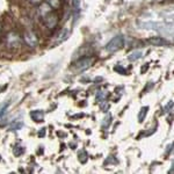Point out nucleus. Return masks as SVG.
<instances>
[{
    "instance_id": "obj_12",
    "label": "nucleus",
    "mask_w": 174,
    "mask_h": 174,
    "mask_svg": "<svg viewBox=\"0 0 174 174\" xmlns=\"http://www.w3.org/2000/svg\"><path fill=\"white\" fill-rule=\"evenodd\" d=\"M147 110H149V107H143L139 114H138V122H141L142 123L146 117V114H147Z\"/></svg>"
},
{
    "instance_id": "obj_13",
    "label": "nucleus",
    "mask_w": 174,
    "mask_h": 174,
    "mask_svg": "<svg viewBox=\"0 0 174 174\" xmlns=\"http://www.w3.org/2000/svg\"><path fill=\"white\" fill-rule=\"evenodd\" d=\"M107 97H108V93L105 92V91H99V92L97 93V102L105 101Z\"/></svg>"
},
{
    "instance_id": "obj_25",
    "label": "nucleus",
    "mask_w": 174,
    "mask_h": 174,
    "mask_svg": "<svg viewBox=\"0 0 174 174\" xmlns=\"http://www.w3.org/2000/svg\"><path fill=\"white\" fill-rule=\"evenodd\" d=\"M170 173H174V164H173V168H172V170H170Z\"/></svg>"
},
{
    "instance_id": "obj_6",
    "label": "nucleus",
    "mask_w": 174,
    "mask_h": 174,
    "mask_svg": "<svg viewBox=\"0 0 174 174\" xmlns=\"http://www.w3.org/2000/svg\"><path fill=\"white\" fill-rule=\"evenodd\" d=\"M8 45L17 48L20 45V38H19V36L15 35V34H9L8 35Z\"/></svg>"
},
{
    "instance_id": "obj_17",
    "label": "nucleus",
    "mask_w": 174,
    "mask_h": 174,
    "mask_svg": "<svg viewBox=\"0 0 174 174\" xmlns=\"http://www.w3.org/2000/svg\"><path fill=\"white\" fill-rule=\"evenodd\" d=\"M78 158H79V160H80V162L84 164V162H87V153H86L85 151H81L80 153H79V157H78Z\"/></svg>"
},
{
    "instance_id": "obj_18",
    "label": "nucleus",
    "mask_w": 174,
    "mask_h": 174,
    "mask_svg": "<svg viewBox=\"0 0 174 174\" xmlns=\"http://www.w3.org/2000/svg\"><path fill=\"white\" fill-rule=\"evenodd\" d=\"M110 121H112V116H110L109 114H107V116L105 117V120H103V122H102V127L103 128H107V127L109 126V123H110Z\"/></svg>"
},
{
    "instance_id": "obj_3",
    "label": "nucleus",
    "mask_w": 174,
    "mask_h": 174,
    "mask_svg": "<svg viewBox=\"0 0 174 174\" xmlns=\"http://www.w3.org/2000/svg\"><path fill=\"white\" fill-rule=\"evenodd\" d=\"M92 63H93V58H91V57H84V58L79 59L74 64V70H77V71H85L86 69H88L89 66L92 65Z\"/></svg>"
},
{
    "instance_id": "obj_11",
    "label": "nucleus",
    "mask_w": 174,
    "mask_h": 174,
    "mask_svg": "<svg viewBox=\"0 0 174 174\" xmlns=\"http://www.w3.org/2000/svg\"><path fill=\"white\" fill-rule=\"evenodd\" d=\"M51 9H52V7H51V6H50L48 2H47V4L42 5V6L40 7V13H41V15H42V17L47 15L48 13L51 12Z\"/></svg>"
},
{
    "instance_id": "obj_1",
    "label": "nucleus",
    "mask_w": 174,
    "mask_h": 174,
    "mask_svg": "<svg viewBox=\"0 0 174 174\" xmlns=\"http://www.w3.org/2000/svg\"><path fill=\"white\" fill-rule=\"evenodd\" d=\"M139 26H141V28L156 30L159 34H162L164 37H167L174 42V28H172V27H168L166 24H162L160 22H143V23H139Z\"/></svg>"
},
{
    "instance_id": "obj_21",
    "label": "nucleus",
    "mask_w": 174,
    "mask_h": 174,
    "mask_svg": "<svg viewBox=\"0 0 174 174\" xmlns=\"http://www.w3.org/2000/svg\"><path fill=\"white\" fill-rule=\"evenodd\" d=\"M173 106H174L173 102H170V103H168V105H167L166 107H165V112H168V109H170V108H172Z\"/></svg>"
},
{
    "instance_id": "obj_7",
    "label": "nucleus",
    "mask_w": 174,
    "mask_h": 174,
    "mask_svg": "<svg viewBox=\"0 0 174 174\" xmlns=\"http://www.w3.org/2000/svg\"><path fill=\"white\" fill-rule=\"evenodd\" d=\"M30 117L35 122H42L44 118V113L42 110H32L30 113Z\"/></svg>"
},
{
    "instance_id": "obj_19",
    "label": "nucleus",
    "mask_w": 174,
    "mask_h": 174,
    "mask_svg": "<svg viewBox=\"0 0 174 174\" xmlns=\"http://www.w3.org/2000/svg\"><path fill=\"white\" fill-rule=\"evenodd\" d=\"M73 2V8H74V11H78L79 7H80V0H72Z\"/></svg>"
},
{
    "instance_id": "obj_5",
    "label": "nucleus",
    "mask_w": 174,
    "mask_h": 174,
    "mask_svg": "<svg viewBox=\"0 0 174 174\" xmlns=\"http://www.w3.org/2000/svg\"><path fill=\"white\" fill-rule=\"evenodd\" d=\"M24 42H26L29 47L35 48V47L38 44V38H37V36L32 32H27L24 34Z\"/></svg>"
},
{
    "instance_id": "obj_8",
    "label": "nucleus",
    "mask_w": 174,
    "mask_h": 174,
    "mask_svg": "<svg viewBox=\"0 0 174 174\" xmlns=\"http://www.w3.org/2000/svg\"><path fill=\"white\" fill-rule=\"evenodd\" d=\"M149 43H151L152 45H156V47H160V45H166V42L162 40V37L156 36V37H151L147 40Z\"/></svg>"
},
{
    "instance_id": "obj_23",
    "label": "nucleus",
    "mask_w": 174,
    "mask_h": 174,
    "mask_svg": "<svg viewBox=\"0 0 174 174\" xmlns=\"http://www.w3.org/2000/svg\"><path fill=\"white\" fill-rule=\"evenodd\" d=\"M44 134H45V129L43 128V129H42L40 132H38V136H40V137H43V136H44Z\"/></svg>"
},
{
    "instance_id": "obj_26",
    "label": "nucleus",
    "mask_w": 174,
    "mask_h": 174,
    "mask_svg": "<svg viewBox=\"0 0 174 174\" xmlns=\"http://www.w3.org/2000/svg\"><path fill=\"white\" fill-rule=\"evenodd\" d=\"M0 35H1V24H0Z\"/></svg>"
},
{
    "instance_id": "obj_4",
    "label": "nucleus",
    "mask_w": 174,
    "mask_h": 174,
    "mask_svg": "<svg viewBox=\"0 0 174 174\" xmlns=\"http://www.w3.org/2000/svg\"><path fill=\"white\" fill-rule=\"evenodd\" d=\"M43 21H44L45 26H47L48 28L52 29V28L56 27L57 22H58V16H57L56 13L50 12V13H48L45 16H43Z\"/></svg>"
},
{
    "instance_id": "obj_16",
    "label": "nucleus",
    "mask_w": 174,
    "mask_h": 174,
    "mask_svg": "<svg viewBox=\"0 0 174 174\" xmlns=\"http://www.w3.org/2000/svg\"><path fill=\"white\" fill-rule=\"evenodd\" d=\"M48 4L52 7V9H57L61 6V1L59 0H48Z\"/></svg>"
},
{
    "instance_id": "obj_10",
    "label": "nucleus",
    "mask_w": 174,
    "mask_h": 174,
    "mask_svg": "<svg viewBox=\"0 0 174 174\" xmlns=\"http://www.w3.org/2000/svg\"><path fill=\"white\" fill-rule=\"evenodd\" d=\"M143 55H144V53H143V51H141V50H136V51H134V52L130 53L128 58H129L130 62H135V61H138L139 58H142Z\"/></svg>"
},
{
    "instance_id": "obj_20",
    "label": "nucleus",
    "mask_w": 174,
    "mask_h": 174,
    "mask_svg": "<svg viewBox=\"0 0 174 174\" xmlns=\"http://www.w3.org/2000/svg\"><path fill=\"white\" fill-rule=\"evenodd\" d=\"M114 70H115V71H117V72H120V73H121V74H123V73H126V70H124V69H122V67H121V66H120V65H116V66L114 67Z\"/></svg>"
},
{
    "instance_id": "obj_9",
    "label": "nucleus",
    "mask_w": 174,
    "mask_h": 174,
    "mask_svg": "<svg viewBox=\"0 0 174 174\" xmlns=\"http://www.w3.org/2000/svg\"><path fill=\"white\" fill-rule=\"evenodd\" d=\"M69 35H70V32L67 30V29L66 28L62 29V32H59V35H58V37H57L56 43H62V42H64V41L69 37Z\"/></svg>"
},
{
    "instance_id": "obj_24",
    "label": "nucleus",
    "mask_w": 174,
    "mask_h": 174,
    "mask_svg": "<svg viewBox=\"0 0 174 174\" xmlns=\"http://www.w3.org/2000/svg\"><path fill=\"white\" fill-rule=\"evenodd\" d=\"M147 67H149V64H146L145 66H144V67H142V73H143V72H145L146 70H147Z\"/></svg>"
},
{
    "instance_id": "obj_22",
    "label": "nucleus",
    "mask_w": 174,
    "mask_h": 174,
    "mask_svg": "<svg viewBox=\"0 0 174 174\" xmlns=\"http://www.w3.org/2000/svg\"><path fill=\"white\" fill-rule=\"evenodd\" d=\"M32 4H34V5H38V4H41L43 0H29Z\"/></svg>"
},
{
    "instance_id": "obj_2",
    "label": "nucleus",
    "mask_w": 174,
    "mask_h": 174,
    "mask_svg": "<svg viewBox=\"0 0 174 174\" xmlns=\"http://www.w3.org/2000/svg\"><path fill=\"white\" fill-rule=\"evenodd\" d=\"M123 47H124V36L123 35H117L106 45V50L108 52H116L118 50H121Z\"/></svg>"
},
{
    "instance_id": "obj_15",
    "label": "nucleus",
    "mask_w": 174,
    "mask_h": 174,
    "mask_svg": "<svg viewBox=\"0 0 174 174\" xmlns=\"http://www.w3.org/2000/svg\"><path fill=\"white\" fill-rule=\"evenodd\" d=\"M164 22L166 24H172V26H174V14H168V15H166L165 17H164Z\"/></svg>"
},
{
    "instance_id": "obj_14",
    "label": "nucleus",
    "mask_w": 174,
    "mask_h": 174,
    "mask_svg": "<svg viewBox=\"0 0 174 174\" xmlns=\"http://www.w3.org/2000/svg\"><path fill=\"white\" fill-rule=\"evenodd\" d=\"M23 127V122L21 121V122H13L12 124L9 126V130H19V129H21Z\"/></svg>"
}]
</instances>
